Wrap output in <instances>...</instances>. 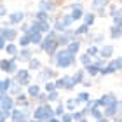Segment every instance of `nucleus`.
Segmentation results:
<instances>
[{
    "label": "nucleus",
    "mask_w": 122,
    "mask_h": 122,
    "mask_svg": "<svg viewBox=\"0 0 122 122\" xmlns=\"http://www.w3.org/2000/svg\"><path fill=\"white\" fill-rule=\"evenodd\" d=\"M49 65H54V70H66L77 65V56L66 54L65 49H58V52L52 58H49Z\"/></svg>",
    "instance_id": "nucleus-1"
},
{
    "label": "nucleus",
    "mask_w": 122,
    "mask_h": 122,
    "mask_svg": "<svg viewBox=\"0 0 122 122\" xmlns=\"http://www.w3.org/2000/svg\"><path fill=\"white\" fill-rule=\"evenodd\" d=\"M51 117H54V112H52V107L49 103L37 105L31 110V120H49Z\"/></svg>",
    "instance_id": "nucleus-2"
},
{
    "label": "nucleus",
    "mask_w": 122,
    "mask_h": 122,
    "mask_svg": "<svg viewBox=\"0 0 122 122\" xmlns=\"http://www.w3.org/2000/svg\"><path fill=\"white\" fill-rule=\"evenodd\" d=\"M12 80L21 87H28L31 84V71H28L26 68H18V71L12 75Z\"/></svg>",
    "instance_id": "nucleus-3"
},
{
    "label": "nucleus",
    "mask_w": 122,
    "mask_h": 122,
    "mask_svg": "<svg viewBox=\"0 0 122 122\" xmlns=\"http://www.w3.org/2000/svg\"><path fill=\"white\" fill-rule=\"evenodd\" d=\"M18 61H16V56H12V58H2L0 59V70L2 71H5L9 77H12L16 71H18Z\"/></svg>",
    "instance_id": "nucleus-4"
},
{
    "label": "nucleus",
    "mask_w": 122,
    "mask_h": 122,
    "mask_svg": "<svg viewBox=\"0 0 122 122\" xmlns=\"http://www.w3.org/2000/svg\"><path fill=\"white\" fill-rule=\"evenodd\" d=\"M37 80H38V84L40 82H47V80H54V79H58V71L52 68V66H46V68H40L37 71Z\"/></svg>",
    "instance_id": "nucleus-5"
},
{
    "label": "nucleus",
    "mask_w": 122,
    "mask_h": 122,
    "mask_svg": "<svg viewBox=\"0 0 122 122\" xmlns=\"http://www.w3.org/2000/svg\"><path fill=\"white\" fill-rule=\"evenodd\" d=\"M28 16H30V14H26L25 10H14V12L7 14V25L14 28L16 25H21V23H25V19L28 18Z\"/></svg>",
    "instance_id": "nucleus-6"
},
{
    "label": "nucleus",
    "mask_w": 122,
    "mask_h": 122,
    "mask_svg": "<svg viewBox=\"0 0 122 122\" xmlns=\"http://www.w3.org/2000/svg\"><path fill=\"white\" fill-rule=\"evenodd\" d=\"M120 113V99L117 98L113 103H110L108 107H105L103 108V117H107V119H112L115 117V115H119Z\"/></svg>",
    "instance_id": "nucleus-7"
},
{
    "label": "nucleus",
    "mask_w": 122,
    "mask_h": 122,
    "mask_svg": "<svg viewBox=\"0 0 122 122\" xmlns=\"http://www.w3.org/2000/svg\"><path fill=\"white\" fill-rule=\"evenodd\" d=\"M0 37L5 38V42H16L18 40V30L12 28V26H2V31H0Z\"/></svg>",
    "instance_id": "nucleus-8"
},
{
    "label": "nucleus",
    "mask_w": 122,
    "mask_h": 122,
    "mask_svg": "<svg viewBox=\"0 0 122 122\" xmlns=\"http://www.w3.org/2000/svg\"><path fill=\"white\" fill-rule=\"evenodd\" d=\"M82 42H84V38H75V40H71L68 46L65 47V52L71 54V56H79V52L82 49Z\"/></svg>",
    "instance_id": "nucleus-9"
},
{
    "label": "nucleus",
    "mask_w": 122,
    "mask_h": 122,
    "mask_svg": "<svg viewBox=\"0 0 122 122\" xmlns=\"http://www.w3.org/2000/svg\"><path fill=\"white\" fill-rule=\"evenodd\" d=\"M115 99H117V94H113V92H107V94H103V96H99L96 99V107L98 108H105V107H108L110 103H113Z\"/></svg>",
    "instance_id": "nucleus-10"
},
{
    "label": "nucleus",
    "mask_w": 122,
    "mask_h": 122,
    "mask_svg": "<svg viewBox=\"0 0 122 122\" xmlns=\"http://www.w3.org/2000/svg\"><path fill=\"white\" fill-rule=\"evenodd\" d=\"M14 107H16V105H14V98L9 96V92L7 94H0V110L10 112Z\"/></svg>",
    "instance_id": "nucleus-11"
},
{
    "label": "nucleus",
    "mask_w": 122,
    "mask_h": 122,
    "mask_svg": "<svg viewBox=\"0 0 122 122\" xmlns=\"http://www.w3.org/2000/svg\"><path fill=\"white\" fill-rule=\"evenodd\" d=\"M14 105L18 108H31V99L26 96L25 92H21V94H18V96L14 98Z\"/></svg>",
    "instance_id": "nucleus-12"
},
{
    "label": "nucleus",
    "mask_w": 122,
    "mask_h": 122,
    "mask_svg": "<svg viewBox=\"0 0 122 122\" xmlns=\"http://www.w3.org/2000/svg\"><path fill=\"white\" fill-rule=\"evenodd\" d=\"M37 10H42V12H47L49 16H51V14H54V12H56V5H54L52 2H49V0H40V2H38V5H37Z\"/></svg>",
    "instance_id": "nucleus-13"
},
{
    "label": "nucleus",
    "mask_w": 122,
    "mask_h": 122,
    "mask_svg": "<svg viewBox=\"0 0 122 122\" xmlns=\"http://www.w3.org/2000/svg\"><path fill=\"white\" fill-rule=\"evenodd\" d=\"M112 54H113V46L112 44H101V46H99V52H98L99 58L108 61V59H112Z\"/></svg>",
    "instance_id": "nucleus-14"
},
{
    "label": "nucleus",
    "mask_w": 122,
    "mask_h": 122,
    "mask_svg": "<svg viewBox=\"0 0 122 122\" xmlns=\"http://www.w3.org/2000/svg\"><path fill=\"white\" fill-rule=\"evenodd\" d=\"M33 58V49L26 47V49H19L18 56H16V61H23V63H28V61Z\"/></svg>",
    "instance_id": "nucleus-15"
},
{
    "label": "nucleus",
    "mask_w": 122,
    "mask_h": 122,
    "mask_svg": "<svg viewBox=\"0 0 122 122\" xmlns=\"http://www.w3.org/2000/svg\"><path fill=\"white\" fill-rule=\"evenodd\" d=\"M40 92H42V86H40V84H30L28 87H26V92H25V94L33 101V99H35Z\"/></svg>",
    "instance_id": "nucleus-16"
},
{
    "label": "nucleus",
    "mask_w": 122,
    "mask_h": 122,
    "mask_svg": "<svg viewBox=\"0 0 122 122\" xmlns=\"http://www.w3.org/2000/svg\"><path fill=\"white\" fill-rule=\"evenodd\" d=\"M40 68H42L40 58H31L28 63H26V70H28V71H38Z\"/></svg>",
    "instance_id": "nucleus-17"
},
{
    "label": "nucleus",
    "mask_w": 122,
    "mask_h": 122,
    "mask_svg": "<svg viewBox=\"0 0 122 122\" xmlns=\"http://www.w3.org/2000/svg\"><path fill=\"white\" fill-rule=\"evenodd\" d=\"M70 79H71V82L75 84V87H77V86H80L82 82L86 80V73H84V70H82V68H80V70H77L73 75H70Z\"/></svg>",
    "instance_id": "nucleus-18"
},
{
    "label": "nucleus",
    "mask_w": 122,
    "mask_h": 122,
    "mask_svg": "<svg viewBox=\"0 0 122 122\" xmlns=\"http://www.w3.org/2000/svg\"><path fill=\"white\" fill-rule=\"evenodd\" d=\"M73 33H75V38H84L87 33H89V26H86L84 23H80L77 28H73Z\"/></svg>",
    "instance_id": "nucleus-19"
},
{
    "label": "nucleus",
    "mask_w": 122,
    "mask_h": 122,
    "mask_svg": "<svg viewBox=\"0 0 122 122\" xmlns=\"http://www.w3.org/2000/svg\"><path fill=\"white\" fill-rule=\"evenodd\" d=\"M108 37L110 40H119L122 37V26H110V31H108Z\"/></svg>",
    "instance_id": "nucleus-20"
},
{
    "label": "nucleus",
    "mask_w": 122,
    "mask_h": 122,
    "mask_svg": "<svg viewBox=\"0 0 122 122\" xmlns=\"http://www.w3.org/2000/svg\"><path fill=\"white\" fill-rule=\"evenodd\" d=\"M110 2H112V0H92V4H91L92 12H96V10H101V9H107Z\"/></svg>",
    "instance_id": "nucleus-21"
},
{
    "label": "nucleus",
    "mask_w": 122,
    "mask_h": 122,
    "mask_svg": "<svg viewBox=\"0 0 122 122\" xmlns=\"http://www.w3.org/2000/svg\"><path fill=\"white\" fill-rule=\"evenodd\" d=\"M82 23L91 28V26L96 23V14H94L92 10H91V12H84V16H82Z\"/></svg>",
    "instance_id": "nucleus-22"
},
{
    "label": "nucleus",
    "mask_w": 122,
    "mask_h": 122,
    "mask_svg": "<svg viewBox=\"0 0 122 122\" xmlns=\"http://www.w3.org/2000/svg\"><path fill=\"white\" fill-rule=\"evenodd\" d=\"M9 120L10 122H18V120H23V112H21V108L14 107L12 110L9 112Z\"/></svg>",
    "instance_id": "nucleus-23"
},
{
    "label": "nucleus",
    "mask_w": 122,
    "mask_h": 122,
    "mask_svg": "<svg viewBox=\"0 0 122 122\" xmlns=\"http://www.w3.org/2000/svg\"><path fill=\"white\" fill-rule=\"evenodd\" d=\"M4 51L9 54V58H12V56H18L19 47H18V44H16V42H9L7 46H5V49H4Z\"/></svg>",
    "instance_id": "nucleus-24"
},
{
    "label": "nucleus",
    "mask_w": 122,
    "mask_h": 122,
    "mask_svg": "<svg viewBox=\"0 0 122 122\" xmlns=\"http://www.w3.org/2000/svg\"><path fill=\"white\" fill-rule=\"evenodd\" d=\"M82 70H84V73H86V75H89L91 79H94V77H98V75H99V68H98V66L94 65V63H91L89 66H86V68H82Z\"/></svg>",
    "instance_id": "nucleus-25"
},
{
    "label": "nucleus",
    "mask_w": 122,
    "mask_h": 122,
    "mask_svg": "<svg viewBox=\"0 0 122 122\" xmlns=\"http://www.w3.org/2000/svg\"><path fill=\"white\" fill-rule=\"evenodd\" d=\"M87 99H91V96H89V92L87 91H80L77 96L73 98V101H75V105H84Z\"/></svg>",
    "instance_id": "nucleus-26"
},
{
    "label": "nucleus",
    "mask_w": 122,
    "mask_h": 122,
    "mask_svg": "<svg viewBox=\"0 0 122 122\" xmlns=\"http://www.w3.org/2000/svg\"><path fill=\"white\" fill-rule=\"evenodd\" d=\"M18 47L19 49H26V47H31V42H30V37L28 35H19L18 37Z\"/></svg>",
    "instance_id": "nucleus-27"
},
{
    "label": "nucleus",
    "mask_w": 122,
    "mask_h": 122,
    "mask_svg": "<svg viewBox=\"0 0 122 122\" xmlns=\"http://www.w3.org/2000/svg\"><path fill=\"white\" fill-rule=\"evenodd\" d=\"M68 77H70V75H61V77H58V79L52 80V82H54V87H56V91L65 89V84H66V80H68Z\"/></svg>",
    "instance_id": "nucleus-28"
},
{
    "label": "nucleus",
    "mask_w": 122,
    "mask_h": 122,
    "mask_svg": "<svg viewBox=\"0 0 122 122\" xmlns=\"http://www.w3.org/2000/svg\"><path fill=\"white\" fill-rule=\"evenodd\" d=\"M70 18H71V21H82V16H84V9H73V10H70Z\"/></svg>",
    "instance_id": "nucleus-29"
},
{
    "label": "nucleus",
    "mask_w": 122,
    "mask_h": 122,
    "mask_svg": "<svg viewBox=\"0 0 122 122\" xmlns=\"http://www.w3.org/2000/svg\"><path fill=\"white\" fill-rule=\"evenodd\" d=\"M84 117H87V112L84 108H82V110H73V112H71V119H73V122H79Z\"/></svg>",
    "instance_id": "nucleus-30"
},
{
    "label": "nucleus",
    "mask_w": 122,
    "mask_h": 122,
    "mask_svg": "<svg viewBox=\"0 0 122 122\" xmlns=\"http://www.w3.org/2000/svg\"><path fill=\"white\" fill-rule=\"evenodd\" d=\"M79 63L82 65V68H86V66H89L91 63H92V58L89 56V54H86V52H82V56H79Z\"/></svg>",
    "instance_id": "nucleus-31"
},
{
    "label": "nucleus",
    "mask_w": 122,
    "mask_h": 122,
    "mask_svg": "<svg viewBox=\"0 0 122 122\" xmlns=\"http://www.w3.org/2000/svg\"><path fill=\"white\" fill-rule=\"evenodd\" d=\"M52 112H54V117H61V115H63L65 112H66V110H65V105L63 103H61V101H58L56 105H54V108H52Z\"/></svg>",
    "instance_id": "nucleus-32"
},
{
    "label": "nucleus",
    "mask_w": 122,
    "mask_h": 122,
    "mask_svg": "<svg viewBox=\"0 0 122 122\" xmlns=\"http://www.w3.org/2000/svg\"><path fill=\"white\" fill-rule=\"evenodd\" d=\"M33 21H51V16L47 12H42V10H37L33 14Z\"/></svg>",
    "instance_id": "nucleus-33"
},
{
    "label": "nucleus",
    "mask_w": 122,
    "mask_h": 122,
    "mask_svg": "<svg viewBox=\"0 0 122 122\" xmlns=\"http://www.w3.org/2000/svg\"><path fill=\"white\" fill-rule=\"evenodd\" d=\"M87 115H91L94 120H98V119H101V117H103V110H101V108H98V107H92L89 112H87Z\"/></svg>",
    "instance_id": "nucleus-34"
},
{
    "label": "nucleus",
    "mask_w": 122,
    "mask_h": 122,
    "mask_svg": "<svg viewBox=\"0 0 122 122\" xmlns=\"http://www.w3.org/2000/svg\"><path fill=\"white\" fill-rule=\"evenodd\" d=\"M21 92H23V87H21L19 84H16V82H14V84L10 86V89H9V96L16 98V96H18V94H21Z\"/></svg>",
    "instance_id": "nucleus-35"
},
{
    "label": "nucleus",
    "mask_w": 122,
    "mask_h": 122,
    "mask_svg": "<svg viewBox=\"0 0 122 122\" xmlns=\"http://www.w3.org/2000/svg\"><path fill=\"white\" fill-rule=\"evenodd\" d=\"M59 101V91H52V92H47V103L51 105V103H54L56 105Z\"/></svg>",
    "instance_id": "nucleus-36"
},
{
    "label": "nucleus",
    "mask_w": 122,
    "mask_h": 122,
    "mask_svg": "<svg viewBox=\"0 0 122 122\" xmlns=\"http://www.w3.org/2000/svg\"><path fill=\"white\" fill-rule=\"evenodd\" d=\"M59 19L63 21V25L66 26V28H71L73 21H71V18H70V14H68V12H65V14H59Z\"/></svg>",
    "instance_id": "nucleus-37"
},
{
    "label": "nucleus",
    "mask_w": 122,
    "mask_h": 122,
    "mask_svg": "<svg viewBox=\"0 0 122 122\" xmlns=\"http://www.w3.org/2000/svg\"><path fill=\"white\" fill-rule=\"evenodd\" d=\"M98 52H99V47H98V46H94V44L87 46V49H86V54H89L91 58H96V56H98Z\"/></svg>",
    "instance_id": "nucleus-38"
},
{
    "label": "nucleus",
    "mask_w": 122,
    "mask_h": 122,
    "mask_svg": "<svg viewBox=\"0 0 122 122\" xmlns=\"http://www.w3.org/2000/svg\"><path fill=\"white\" fill-rule=\"evenodd\" d=\"M103 42H105L103 33H96V35H92V38H91V44H94V46H98V47H99V44H103Z\"/></svg>",
    "instance_id": "nucleus-39"
},
{
    "label": "nucleus",
    "mask_w": 122,
    "mask_h": 122,
    "mask_svg": "<svg viewBox=\"0 0 122 122\" xmlns=\"http://www.w3.org/2000/svg\"><path fill=\"white\" fill-rule=\"evenodd\" d=\"M63 105H65V110H66V112H73V110H75V107H77V105H75V101H73V98H68V99H66V101H65Z\"/></svg>",
    "instance_id": "nucleus-40"
},
{
    "label": "nucleus",
    "mask_w": 122,
    "mask_h": 122,
    "mask_svg": "<svg viewBox=\"0 0 122 122\" xmlns=\"http://www.w3.org/2000/svg\"><path fill=\"white\" fill-rule=\"evenodd\" d=\"M33 101H35L37 105H46V103H47V92H44V91H42L35 99H33Z\"/></svg>",
    "instance_id": "nucleus-41"
},
{
    "label": "nucleus",
    "mask_w": 122,
    "mask_h": 122,
    "mask_svg": "<svg viewBox=\"0 0 122 122\" xmlns=\"http://www.w3.org/2000/svg\"><path fill=\"white\" fill-rule=\"evenodd\" d=\"M42 91H44V92H52V91H56V87H54V82H52V80H47L46 84H44Z\"/></svg>",
    "instance_id": "nucleus-42"
},
{
    "label": "nucleus",
    "mask_w": 122,
    "mask_h": 122,
    "mask_svg": "<svg viewBox=\"0 0 122 122\" xmlns=\"http://www.w3.org/2000/svg\"><path fill=\"white\" fill-rule=\"evenodd\" d=\"M108 61L113 65V68L117 70V71H120V66H122V59H120V56H117V58H112V59H108Z\"/></svg>",
    "instance_id": "nucleus-43"
},
{
    "label": "nucleus",
    "mask_w": 122,
    "mask_h": 122,
    "mask_svg": "<svg viewBox=\"0 0 122 122\" xmlns=\"http://www.w3.org/2000/svg\"><path fill=\"white\" fill-rule=\"evenodd\" d=\"M65 9L68 10V12H70V10H73V9H84V4H82V2H71V4L66 5Z\"/></svg>",
    "instance_id": "nucleus-44"
},
{
    "label": "nucleus",
    "mask_w": 122,
    "mask_h": 122,
    "mask_svg": "<svg viewBox=\"0 0 122 122\" xmlns=\"http://www.w3.org/2000/svg\"><path fill=\"white\" fill-rule=\"evenodd\" d=\"M112 25L113 26H122V12L112 16Z\"/></svg>",
    "instance_id": "nucleus-45"
},
{
    "label": "nucleus",
    "mask_w": 122,
    "mask_h": 122,
    "mask_svg": "<svg viewBox=\"0 0 122 122\" xmlns=\"http://www.w3.org/2000/svg\"><path fill=\"white\" fill-rule=\"evenodd\" d=\"M92 63L96 65V66H98L99 70H101L103 66L107 65V59H103V58H99V56H96V58H92Z\"/></svg>",
    "instance_id": "nucleus-46"
},
{
    "label": "nucleus",
    "mask_w": 122,
    "mask_h": 122,
    "mask_svg": "<svg viewBox=\"0 0 122 122\" xmlns=\"http://www.w3.org/2000/svg\"><path fill=\"white\" fill-rule=\"evenodd\" d=\"M92 107H96V99H87V101L82 105V108L86 110V112H89V110L92 108Z\"/></svg>",
    "instance_id": "nucleus-47"
},
{
    "label": "nucleus",
    "mask_w": 122,
    "mask_h": 122,
    "mask_svg": "<svg viewBox=\"0 0 122 122\" xmlns=\"http://www.w3.org/2000/svg\"><path fill=\"white\" fill-rule=\"evenodd\" d=\"M59 122H73V119H71V112H65L59 117Z\"/></svg>",
    "instance_id": "nucleus-48"
},
{
    "label": "nucleus",
    "mask_w": 122,
    "mask_h": 122,
    "mask_svg": "<svg viewBox=\"0 0 122 122\" xmlns=\"http://www.w3.org/2000/svg\"><path fill=\"white\" fill-rule=\"evenodd\" d=\"M0 122H9V112L0 110Z\"/></svg>",
    "instance_id": "nucleus-49"
},
{
    "label": "nucleus",
    "mask_w": 122,
    "mask_h": 122,
    "mask_svg": "<svg viewBox=\"0 0 122 122\" xmlns=\"http://www.w3.org/2000/svg\"><path fill=\"white\" fill-rule=\"evenodd\" d=\"M28 28H30V23H21V28H19V31H21V35H23V33H26V31H28Z\"/></svg>",
    "instance_id": "nucleus-50"
},
{
    "label": "nucleus",
    "mask_w": 122,
    "mask_h": 122,
    "mask_svg": "<svg viewBox=\"0 0 122 122\" xmlns=\"http://www.w3.org/2000/svg\"><path fill=\"white\" fill-rule=\"evenodd\" d=\"M4 16H7V7H5L4 4H0V19H2Z\"/></svg>",
    "instance_id": "nucleus-51"
},
{
    "label": "nucleus",
    "mask_w": 122,
    "mask_h": 122,
    "mask_svg": "<svg viewBox=\"0 0 122 122\" xmlns=\"http://www.w3.org/2000/svg\"><path fill=\"white\" fill-rule=\"evenodd\" d=\"M5 46H7V42H5V38L4 37H0V51H4Z\"/></svg>",
    "instance_id": "nucleus-52"
},
{
    "label": "nucleus",
    "mask_w": 122,
    "mask_h": 122,
    "mask_svg": "<svg viewBox=\"0 0 122 122\" xmlns=\"http://www.w3.org/2000/svg\"><path fill=\"white\" fill-rule=\"evenodd\" d=\"M82 86H84V87H92V79L84 80V82H82Z\"/></svg>",
    "instance_id": "nucleus-53"
},
{
    "label": "nucleus",
    "mask_w": 122,
    "mask_h": 122,
    "mask_svg": "<svg viewBox=\"0 0 122 122\" xmlns=\"http://www.w3.org/2000/svg\"><path fill=\"white\" fill-rule=\"evenodd\" d=\"M110 122H122L120 113H119V115H115V117H112V119H110Z\"/></svg>",
    "instance_id": "nucleus-54"
},
{
    "label": "nucleus",
    "mask_w": 122,
    "mask_h": 122,
    "mask_svg": "<svg viewBox=\"0 0 122 122\" xmlns=\"http://www.w3.org/2000/svg\"><path fill=\"white\" fill-rule=\"evenodd\" d=\"M49 2H52V4L56 5V7H58V5H61V4L65 2V0H49Z\"/></svg>",
    "instance_id": "nucleus-55"
},
{
    "label": "nucleus",
    "mask_w": 122,
    "mask_h": 122,
    "mask_svg": "<svg viewBox=\"0 0 122 122\" xmlns=\"http://www.w3.org/2000/svg\"><path fill=\"white\" fill-rule=\"evenodd\" d=\"M96 122H110V119H107V117H101V119H98Z\"/></svg>",
    "instance_id": "nucleus-56"
},
{
    "label": "nucleus",
    "mask_w": 122,
    "mask_h": 122,
    "mask_svg": "<svg viewBox=\"0 0 122 122\" xmlns=\"http://www.w3.org/2000/svg\"><path fill=\"white\" fill-rule=\"evenodd\" d=\"M47 122H59V119H58V117H51Z\"/></svg>",
    "instance_id": "nucleus-57"
},
{
    "label": "nucleus",
    "mask_w": 122,
    "mask_h": 122,
    "mask_svg": "<svg viewBox=\"0 0 122 122\" xmlns=\"http://www.w3.org/2000/svg\"><path fill=\"white\" fill-rule=\"evenodd\" d=\"M18 122H31V119H23V120H18Z\"/></svg>",
    "instance_id": "nucleus-58"
},
{
    "label": "nucleus",
    "mask_w": 122,
    "mask_h": 122,
    "mask_svg": "<svg viewBox=\"0 0 122 122\" xmlns=\"http://www.w3.org/2000/svg\"><path fill=\"white\" fill-rule=\"evenodd\" d=\"M79 122H89V120H87V117H84V119H82V120H79Z\"/></svg>",
    "instance_id": "nucleus-59"
},
{
    "label": "nucleus",
    "mask_w": 122,
    "mask_h": 122,
    "mask_svg": "<svg viewBox=\"0 0 122 122\" xmlns=\"http://www.w3.org/2000/svg\"><path fill=\"white\" fill-rule=\"evenodd\" d=\"M31 122H47V120H31Z\"/></svg>",
    "instance_id": "nucleus-60"
},
{
    "label": "nucleus",
    "mask_w": 122,
    "mask_h": 122,
    "mask_svg": "<svg viewBox=\"0 0 122 122\" xmlns=\"http://www.w3.org/2000/svg\"><path fill=\"white\" fill-rule=\"evenodd\" d=\"M73 2H82V0H73Z\"/></svg>",
    "instance_id": "nucleus-61"
},
{
    "label": "nucleus",
    "mask_w": 122,
    "mask_h": 122,
    "mask_svg": "<svg viewBox=\"0 0 122 122\" xmlns=\"http://www.w3.org/2000/svg\"><path fill=\"white\" fill-rule=\"evenodd\" d=\"M0 31H2V26H0Z\"/></svg>",
    "instance_id": "nucleus-62"
},
{
    "label": "nucleus",
    "mask_w": 122,
    "mask_h": 122,
    "mask_svg": "<svg viewBox=\"0 0 122 122\" xmlns=\"http://www.w3.org/2000/svg\"><path fill=\"white\" fill-rule=\"evenodd\" d=\"M0 4H2V0H0Z\"/></svg>",
    "instance_id": "nucleus-63"
}]
</instances>
